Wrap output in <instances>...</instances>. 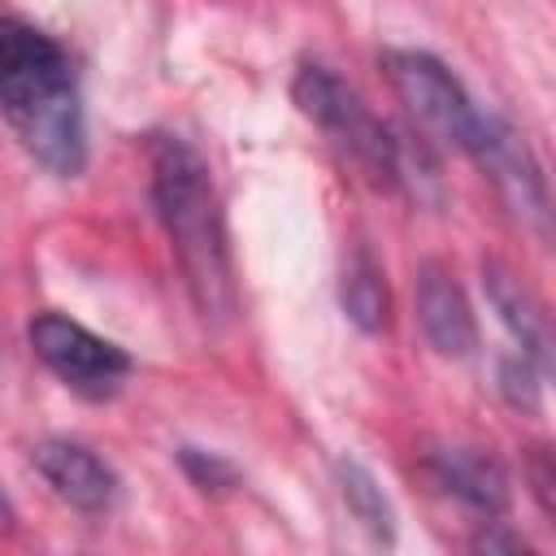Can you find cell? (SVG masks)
Wrapping results in <instances>:
<instances>
[{"instance_id": "1", "label": "cell", "mask_w": 556, "mask_h": 556, "mask_svg": "<svg viewBox=\"0 0 556 556\" xmlns=\"http://www.w3.org/2000/svg\"><path fill=\"white\" fill-rule=\"evenodd\" d=\"M0 113L22 148L52 174L87 165V117L70 52L22 17H0Z\"/></svg>"}, {"instance_id": "2", "label": "cell", "mask_w": 556, "mask_h": 556, "mask_svg": "<svg viewBox=\"0 0 556 556\" xmlns=\"http://www.w3.org/2000/svg\"><path fill=\"white\" fill-rule=\"evenodd\" d=\"M152 204L178 256L195 313L213 326L226 321L235 313V274H230L222 200L208 161L178 135L152 139Z\"/></svg>"}, {"instance_id": "3", "label": "cell", "mask_w": 556, "mask_h": 556, "mask_svg": "<svg viewBox=\"0 0 556 556\" xmlns=\"http://www.w3.org/2000/svg\"><path fill=\"white\" fill-rule=\"evenodd\" d=\"M291 100L295 109L321 126L378 187H400L404 174H408V156H404V143L369 113V104L326 65L317 61H304L295 70V83H291Z\"/></svg>"}, {"instance_id": "4", "label": "cell", "mask_w": 556, "mask_h": 556, "mask_svg": "<svg viewBox=\"0 0 556 556\" xmlns=\"http://www.w3.org/2000/svg\"><path fill=\"white\" fill-rule=\"evenodd\" d=\"M382 70L426 139H434L443 148H460V152L469 148L482 109H473V100L465 96V87L439 56L413 52V48H387Z\"/></svg>"}, {"instance_id": "5", "label": "cell", "mask_w": 556, "mask_h": 556, "mask_svg": "<svg viewBox=\"0 0 556 556\" xmlns=\"http://www.w3.org/2000/svg\"><path fill=\"white\" fill-rule=\"evenodd\" d=\"M35 356L83 400H113L130 378V356L113 339L87 330L65 313H35L26 326Z\"/></svg>"}, {"instance_id": "6", "label": "cell", "mask_w": 556, "mask_h": 556, "mask_svg": "<svg viewBox=\"0 0 556 556\" xmlns=\"http://www.w3.org/2000/svg\"><path fill=\"white\" fill-rule=\"evenodd\" d=\"M478 169L491 178V187L500 191V200L526 222L534 226L539 235L547 230V187H543V174H539V161L534 152L526 148V139L495 113H478V126H473V139L465 148Z\"/></svg>"}, {"instance_id": "7", "label": "cell", "mask_w": 556, "mask_h": 556, "mask_svg": "<svg viewBox=\"0 0 556 556\" xmlns=\"http://www.w3.org/2000/svg\"><path fill=\"white\" fill-rule=\"evenodd\" d=\"M30 465L39 469V478L56 491V500H65L78 513H109L122 495L117 473L83 443L74 439H43L30 447Z\"/></svg>"}, {"instance_id": "8", "label": "cell", "mask_w": 556, "mask_h": 556, "mask_svg": "<svg viewBox=\"0 0 556 556\" xmlns=\"http://www.w3.org/2000/svg\"><path fill=\"white\" fill-rule=\"evenodd\" d=\"M426 473L434 478L439 491H447L452 500H460L465 508H473L482 517H504L508 504H513L504 465L482 447H460V443L430 447L426 452Z\"/></svg>"}, {"instance_id": "9", "label": "cell", "mask_w": 556, "mask_h": 556, "mask_svg": "<svg viewBox=\"0 0 556 556\" xmlns=\"http://www.w3.org/2000/svg\"><path fill=\"white\" fill-rule=\"evenodd\" d=\"M417 321H421L426 343L439 356H469L478 348L473 308H469L460 282L439 261H426L417 269Z\"/></svg>"}, {"instance_id": "10", "label": "cell", "mask_w": 556, "mask_h": 556, "mask_svg": "<svg viewBox=\"0 0 556 556\" xmlns=\"http://www.w3.org/2000/svg\"><path fill=\"white\" fill-rule=\"evenodd\" d=\"M482 287H486V300L500 313L504 330L513 334L517 352H526L530 361L547 365L552 361V326H547V313L534 300V291L500 261H482Z\"/></svg>"}, {"instance_id": "11", "label": "cell", "mask_w": 556, "mask_h": 556, "mask_svg": "<svg viewBox=\"0 0 556 556\" xmlns=\"http://www.w3.org/2000/svg\"><path fill=\"white\" fill-rule=\"evenodd\" d=\"M339 300H343V313L352 326H361L365 334H378L387 321H391V295H387V278L378 269V261L356 248V256L348 261L343 269V282H339Z\"/></svg>"}, {"instance_id": "12", "label": "cell", "mask_w": 556, "mask_h": 556, "mask_svg": "<svg viewBox=\"0 0 556 556\" xmlns=\"http://www.w3.org/2000/svg\"><path fill=\"white\" fill-rule=\"evenodd\" d=\"M334 473H339V491H343L348 513L369 530V539L391 543L395 539V513H391V500L382 495L378 478L369 473V465H361L356 456H343L334 465Z\"/></svg>"}, {"instance_id": "13", "label": "cell", "mask_w": 556, "mask_h": 556, "mask_svg": "<svg viewBox=\"0 0 556 556\" xmlns=\"http://www.w3.org/2000/svg\"><path fill=\"white\" fill-rule=\"evenodd\" d=\"M178 465L191 478V486H200L204 495H226L239 486V469L222 456V452H204V447H178Z\"/></svg>"}, {"instance_id": "14", "label": "cell", "mask_w": 556, "mask_h": 556, "mask_svg": "<svg viewBox=\"0 0 556 556\" xmlns=\"http://www.w3.org/2000/svg\"><path fill=\"white\" fill-rule=\"evenodd\" d=\"M500 391H504V400H508L513 408L534 413V408H539V395H543V365L530 361L526 352L500 361Z\"/></svg>"}, {"instance_id": "15", "label": "cell", "mask_w": 556, "mask_h": 556, "mask_svg": "<svg viewBox=\"0 0 556 556\" xmlns=\"http://www.w3.org/2000/svg\"><path fill=\"white\" fill-rule=\"evenodd\" d=\"M530 482H534V495H539L543 513H552V465H547V452H543V447L534 452V465H530Z\"/></svg>"}, {"instance_id": "16", "label": "cell", "mask_w": 556, "mask_h": 556, "mask_svg": "<svg viewBox=\"0 0 556 556\" xmlns=\"http://www.w3.org/2000/svg\"><path fill=\"white\" fill-rule=\"evenodd\" d=\"M473 547H482V552H526V543L517 539V534H504V530H482L478 539H473Z\"/></svg>"}, {"instance_id": "17", "label": "cell", "mask_w": 556, "mask_h": 556, "mask_svg": "<svg viewBox=\"0 0 556 556\" xmlns=\"http://www.w3.org/2000/svg\"><path fill=\"white\" fill-rule=\"evenodd\" d=\"M13 508H9V500H4V491H0V530H13Z\"/></svg>"}, {"instance_id": "18", "label": "cell", "mask_w": 556, "mask_h": 556, "mask_svg": "<svg viewBox=\"0 0 556 556\" xmlns=\"http://www.w3.org/2000/svg\"><path fill=\"white\" fill-rule=\"evenodd\" d=\"M0 382H4V343H0Z\"/></svg>"}]
</instances>
